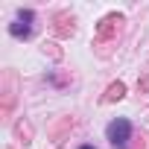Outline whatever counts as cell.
Here are the masks:
<instances>
[{
	"label": "cell",
	"instance_id": "1",
	"mask_svg": "<svg viewBox=\"0 0 149 149\" xmlns=\"http://www.w3.org/2000/svg\"><path fill=\"white\" fill-rule=\"evenodd\" d=\"M129 137H132V123L129 120H114V123H108V140L117 146V149H126V143H129Z\"/></svg>",
	"mask_w": 149,
	"mask_h": 149
},
{
	"label": "cell",
	"instance_id": "2",
	"mask_svg": "<svg viewBox=\"0 0 149 149\" xmlns=\"http://www.w3.org/2000/svg\"><path fill=\"white\" fill-rule=\"evenodd\" d=\"M29 24H32V12H21L18 24H12V35H15V38H21V35L26 38V35H29V29H32Z\"/></svg>",
	"mask_w": 149,
	"mask_h": 149
},
{
	"label": "cell",
	"instance_id": "3",
	"mask_svg": "<svg viewBox=\"0 0 149 149\" xmlns=\"http://www.w3.org/2000/svg\"><path fill=\"white\" fill-rule=\"evenodd\" d=\"M123 91H126V88H123L120 82H117V85H111V88H108V100H120V97H123Z\"/></svg>",
	"mask_w": 149,
	"mask_h": 149
},
{
	"label": "cell",
	"instance_id": "4",
	"mask_svg": "<svg viewBox=\"0 0 149 149\" xmlns=\"http://www.w3.org/2000/svg\"><path fill=\"white\" fill-rule=\"evenodd\" d=\"M82 149H94V146H82Z\"/></svg>",
	"mask_w": 149,
	"mask_h": 149
}]
</instances>
